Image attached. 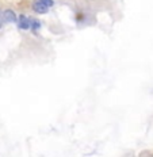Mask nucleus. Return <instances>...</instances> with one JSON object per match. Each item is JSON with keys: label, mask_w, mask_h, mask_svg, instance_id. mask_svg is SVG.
<instances>
[{"label": "nucleus", "mask_w": 153, "mask_h": 157, "mask_svg": "<svg viewBox=\"0 0 153 157\" xmlns=\"http://www.w3.org/2000/svg\"><path fill=\"white\" fill-rule=\"evenodd\" d=\"M2 16H3L5 23H16L18 22V16H16V14L12 10H5L4 12L2 14Z\"/></svg>", "instance_id": "f257e3e1"}, {"label": "nucleus", "mask_w": 153, "mask_h": 157, "mask_svg": "<svg viewBox=\"0 0 153 157\" xmlns=\"http://www.w3.org/2000/svg\"><path fill=\"white\" fill-rule=\"evenodd\" d=\"M33 10L35 11L37 14H41V15H44V14H48L49 8L46 7L45 4H42L39 0H35V2L33 3Z\"/></svg>", "instance_id": "f03ea898"}, {"label": "nucleus", "mask_w": 153, "mask_h": 157, "mask_svg": "<svg viewBox=\"0 0 153 157\" xmlns=\"http://www.w3.org/2000/svg\"><path fill=\"white\" fill-rule=\"evenodd\" d=\"M16 23H18V27L21 28V30H28V28H30V19L26 15H23V14L18 18V22Z\"/></svg>", "instance_id": "7ed1b4c3"}, {"label": "nucleus", "mask_w": 153, "mask_h": 157, "mask_svg": "<svg viewBox=\"0 0 153 157\" xmlns=\"http://www.w3.org/2000/svg\"><path fill=\"white\" fill-rule=\"evenodd\" d=\"M30 28H31V31H33L34 34H37L38 33V30L41 28V22H39L38 19H30Z\"/></svg>", "instance_id": "20e7f679"}, {"label": "nucleus", "mask_w": 153, "mask_h": 157, "mask_svg": "<svg viewBox=\"0 0 153 157\" xmlns=\"http://www.w3.org/2000/svg\"><path fill=\"white\" fill-rule=\"evenodd\" d=\"M39 2H41L42 3V4H45L46 5V7H48V8H50L52 7V5H53V0H39Z\"/></svg>", "instance_id": "39448f33"}, {"label": "nucleus", "mask_w": 153, "mask_h": 157, "mask_svg": "<svg viewBox=\"0 0 153 157\" xmlns=\"http://www.w3.org/2000/svg\"><path fill=\"white\" fill-rule=\"evenodd\" d=\"M4 19H3V16H2V14H0V28H2L3 27V26H4Z\"/></svg>", "instance_id": "423d86ee"}]
</instances>
